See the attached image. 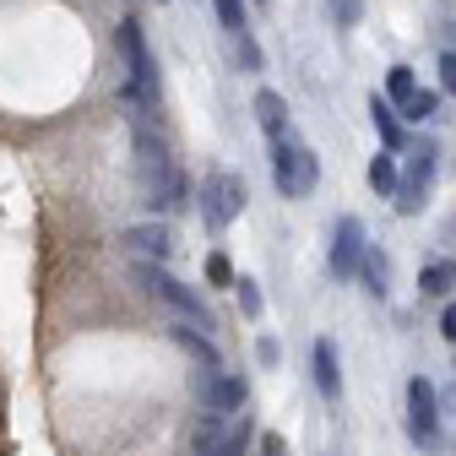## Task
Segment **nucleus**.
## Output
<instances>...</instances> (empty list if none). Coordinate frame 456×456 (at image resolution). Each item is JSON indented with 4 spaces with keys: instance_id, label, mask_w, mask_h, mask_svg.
Returning <instances> with one entry per match:
<instances>
[{
    "instance_id": "obj_1",
    "label": "nucleus",
    "mask_w": 456,
    "mask_h": 456,
    "mask_svg": "<svg viewBox=\"0 0 456 456\" xmlns=\"http://www.w3.org/2000/svg\"><path fill=\"white\" fill-rule=\"evenodd\" d=\"M136 175H142V196L152 212H180L191 201V185L180 175V163L168 158V147L152 136V126L136 114Z\"/></svg>"
},
{
    "instance_id": "obj_2",
    "label": "nucleus",
    "mask_w": 456,
    "mask_h": 456,
    "mask_svg": "<svg viewBox=\"0 0 456 456\" xmlns=\"http://www.w3.org/2000/svg\"><path fill=\"white\" fill-rule=\"evenodd\" d=\"M272 185H277V196H289V201L310 196V191L321 185V158H315L299 136L272 142Z\"/></svg>"
},
{
    "instance_id": "obj_3",
    "label": "nucleus",
    "mask_w": 456,
    "mask_h": 456,
    "mask_svg": "<svg viewBox=\"0 0 456 456\" xmlns=\"http://www.w3.org/2000/svg\"><path fill=\"white\" fill-rule=\"evenodd\" d=\"M120 49H126V66H131L126 98H131L136 109H152V103H158V66H152V54H147V38H142V22H136V17L120 22Z\"/></svg>"
},
{
    "instance_id": "obj_4",
    "label": "nucleus",
    "mask_w": 456,
    "mask_h": 456,
    "mask_svg": "<svg viewBox=\"0 0 456 456\" xmlns=\"http://www.w3.org/2000/svg\"><path fill=\"white\" fill-rule=\"evenodd\" d=\"M136 282H142V289H147V294H158L163 305H175V310H180L185 321H196V326H207V331H212V315H207V299H201L196 289H185V282H180L175 272H163L158 261H142V266H136Z\"/></svg>"
},
{
    "instance_id": "obj_5",
    "label": "nucleus",
    "mask_w": 456,
    "mask_h": 456,
    "mask_svg": "<svg viewBox=\"0 0 456 456\" xmlns=\"http://www.w3.org/2000/svg\"><path fill=\"white\" fill-rule=\"evenodd\" d=\"M245 201H250V191H245L240 175H207L201 180V223L212 234H223V228L245 212Z\"/></svg>"
},
{
    "instance_id": "obj_6",
    "label": "nucleus",
    "mask_w": 456,
    "mask_h": 456,
    "mask_svg": "<svg viewBox=\"0 0 456 456\" xmlns=\"http://www.w3.org/2000/svg\"><path fill=\"white\" fill-rule=\"evenodd\" d=\"M408 435L413 445H440V391L429 375L408 380Z\"/></svg>"
},
{
    "instance_id": "obj_7",
    "label": "nucleus",
    "mask_w": 456,
    "mask_h": 456,
    "mask_svg": "<svg viewBox=\"0 0 456 456\" xmlns=\"http://www.w3.org/2000/svg\"><path fill=\"white\" fill-rule=\"evenodd\" d=\"M364 245H370L364 223H359V217H337V228H331V250H326V272H331L337 282H354Z\"/></svg>"
},
{
    "instance_id": "obj_8",
    "label": "nucleus",
    "mask_w": 456,
    "mask_h": 456,
    "mask_svg": "<svg viewBox=\"0 0 456 456\" xmlns=\"http://www.w3.org/2000/svg\"><path fill=\"white\" fill-rule=\"evenodd\" d=\"M196 396H201V408H217V413H240L250 403V391L240 375H223V370H207L196 380Z\"/></svg>"
},
{
    "instance_id": "obj_9",
    "label": "nucleus",
    "mask_w": 456,
    "mask_h": 456,
    "mask_svg": "<svg viewBox=\"0 0 456 456\" xmlns=\"http://www.w3.org/2000/svg\"><path fill=\"white\" fill-rule=\"evenodd\" d=\"M142 261H168V256H175V228H168V223H136V228H126V234H120Z\"/></svg>"
},
{
    "instance_id": "obj_10",
    "label": "nucleus",
    "mask_w": 456,
    "mask_h": 456,
    "mask_svg": "<svg viewBox=\"0 0 456 456\" xmlns=\"http://www.w3.org/2000/svg\"><path fill=\"white\" fill-rule=\"evenodd\" d=\"M435 168H440V147H435L429 136H419V142L408 147V163H403V180H396V185H408V191L429 196V180H435Z\"/></svg>"
},
{
    "instance_id": "obj_11",
    "label": "nucleus",
    "mask_w": 456,
    "mask_h": 456,
    "mask_svg": "<svg viewBox=\"0 0 456 456\" xmlns=\"http://www.w3.org/2000/svg\"><path fill=\"white\" fill-rule=\"evenodd\" d=\"M256 126L266 131V142L294 136V120H289V103H282V93H272V87L256 93Z\"/></svg>"
},
{
    "instance_id": "obj_12",
    "label": "nucleus",
    "mask_w": 456,
    "mask_h": 456,
    "mask_svg": "<svg viewBox=\"0 0 456 456\" xmlns=\"http://www.w3.org/2000/svg\"><path fill=\"white\" fill-rule=\"evenodd\" d=\"M310 364H315V391L337 403V396H342V364H337V342L331 337H315Z\"/></svg>"
},
{
    "instance_id": "obj_13",
    "label": "nucleus",
    "mask_w": 456,
    "mask_h": 456,
    "mask_svg": "<svg viewBox=\"0 0 456 456\" xmlns=\"http://www.w3.org/2000/svg\"><path fill=\"white\" fill-rule=\"evenodd\" d=\"M370 120H375V136L386 142V152H403L408 147V131H403V114H396V103L386 93L370 98Z\"/></svg>"
},
{
    "instance_id": "obj_14",
    "label": "nucleus",
    "mask_w": 456,
    "mask_h": 456,
    "mask_svg": "<svg viewBox=\"0 0 456 456\" xmlns=\"http://www.w3.org/2000/svg\"><path fill=\"white\" fill-rule=\"evenodd\" d=\"M250 440H256L250 419H228L207 445H196V456H245V451H250Z\"/></svg>"
},
{
    "instance_id": "obj_15",
    "label": "nucleus",
    "mask_w": 456,
    "mask_h": 456,
    "mask_svg": "<svg viewBox=\"0 0 456 456\" xmlns=\"http://www.w3.org/2000/svg\"><path fill=\"white\" fill-rule=\"evenodd\" d=\"M359 282H364V294L370 299H386L391 294V256L380 250V245H364V256H359V272H354Z\"/></svg>"
},
{
    "instance_id": "obj_16",
    "label": "nucleus",
    "mask_w": 456,
    "mask_h": 456,
    "mask_svg": "<svg viewBox=\"0 0 456 456\" xmlns=\"http://www.w3.org/2000/svg\"><path fill=\"white\" fill-rule=\"evenodd\" d=\"M168 337H175L191 359H201L207 370H217V342L207 337V326H196V321H175V326H168Z\"/></svg>"
},
{
    "instance_id": "obj_17",
    "label": "nucleus",
    "mask_w": 456,
    "mask_h": 456,
    "mask_svg": "<svg viewBox=\"0 0 456 456\" xmlns=\"http://www.w3.org/2000/svg\"><path fill=\"white\" fill-rule=\"evenodd\" d=\"M451 289H456V261H435V266H424V272H419V294L445 299Z\"/></svg>"
},
{
    "instance_id": "obj_18",
    "label": "nucleus",
    "mask_w": 456,
    "mask_h": 456,
    "mask_svg": "<svg viewBox=\"0 0 456 456\" xmlns=\"http://www.w3.org/2000/svg\"><path fill=\"white\" fill-rule=\"evenodd\" d=\"M396 180H403V168H396V152H375V158H370V185H375L380 196H391Z\"/></svg>"
},
{
    "instance_id": "obj_19",
    "label": "nucleus",
    "mask_w": 456,
    "mask_h": 456,
    "mask_svg": "<svg viewBox=\"0 0 456 456\" xmlns=\"http://www.w3.org/2000/svg\"><path fill=\"white\" fill-rule=\"evenodd\" d=\"M413 93H419V77H413V66H391V71H386V98H391L396 109H403Z\"/></svg>"
},
{
    "instance_id": "obj_20",
    "label": "nucleus",
    "mask_w": 456,
    "mask_h": 456,
    "mask_svg": "<svg viewBox=\"0 0 456 456\" xmlns=\"http://www.w3.org/2000/svg\"><path fill=\"white\" fill-rule=\"evenodd\" d=\"M396 114H408L413 126H419V120H435V114H440V93H424V87H419V93H413L403 109H396Z\"/></svg>"
},
{
    "instance_id": "obj_21",
    "label": "nucleus",
    "mask_w": 456,
    "mask_h": 456,
    "mask_svg": "<svg viewBox=\"0 0 456 456\" xmlns=\"http://www.w3.org/2000/svg\"><path fill=\"white\" fill-rule=\"evenodd\" d=\"M234 61H240V71H261L266 54H261V44L250 33H234Z\"/></svg>"
},
{
    "instance_id": "obj_22",
    "label": "nucleus",
    "mask_w": 456,
    "mask_h": 456,
    "mask_svg": "<svg viewBox=\"0 0 456 456\" xmlns=\"http://www.w3.org/2000/svg\"><path fill=\"white\" fill-rule=\"evenodd\" d=\"M212 12L228 33H245V0H212Z\"/></svg>"
},
{
    "instance_id": "obj_23",
    "label": "nucleus",
    "mask_w": 456,
    "mask_h": 456,
    "mask_svg": "<svg viewBox=\"0 0 456 456\" xmlns=\"http://www.w3.org/2000/svg\"><path fill=\"white\" fill-rule=\"evenodd\" d=\"M326 12H331V22H337V28H359L364 0H326Z\"/></svg>"
},
{
    "instance_id": "obj_24",
    "label": "nucleus",
    "mask_w": 456,
    "mask_h": 456,
    "mask_svg": "<svg viewBox=\"0 0 456 456\" xmlns=\"http://www.w3.org/2000/svg\"><path fill=\"white\" fill-rule=\"evenodd\" d=\"M234 294H240V310H245L250 321H256V315L266 310V299H261V289H256V282H250V277H240V282H234Z\"/></svg>"
},
{
    "instance_id": "obj_25",
    "label": "nucleus",
    "mask_w": 456,
    "mask_h": 456,
    "mask_svg": "<svg viewBox=\"0 0 456 456\" xmlns=\"http://www.w3.org/2000/svg\"><path fill=\"white\" fill-rule=\"evenodd\" d=\"M391 201H396V212H403V217L424 212V196H419V191H408V185H396V191H391Z\"/></svg>"
},
{
    "instance_id": "obj_26",
    "label": "nucleus",
    "mask_w": 456,
    "mask_h": 456,
    "mask_svg": "<svg viewBox=\"0 0 456 456\" xmlns=\"http://www.w3.org/2000/svg\"><path fill=\"white\" fill-rule=\"evenodd\" d=\"M207 277L217 282V289H228V282H234V266H228V256H212V261H207Z\"/></svg>"
},
{
    "instance_id": "obj_27",
    "label": "nucleus",
    "mask_w": 456,
    "mask_h": 456,
    "mask_svg": "<svg viewBox=\"0 0 456 456\" xmlns=\"http://www.w3.org/2000/svg\"><path fill=\"white\" fill-rule=\"evenodd\" d=\"M440 87H445V93H456V49H445V54H440Z\"/></svg>"
},
{
    "instance_id": "obj_28",
    "label": "nucleus",
    "mask_w": 456,
    "mask_h": 456,
    "mask_svg": "<svg viewBox=\"0 0 456 456\" xmlns=\"http://www.w3.org/2000/svg\"><path fill=\"white\" fill-rule=\"evenodd\" d=\"M440 337L456 342V299H445V310H440Z\"/></svg>"
},
{
    "instance_id": "obj_29",
    "label": "nucleus",
    "mask_w": 456,
    "mask_h": 456,
    "mask_svg": "<svg viewBox=\"0 0 456 456\" xmlns=\"http://www.w3.org/2000/svg\"><path fill=\"white\" fill-rule=\"evenodd\" d=\"M256 359H261V364H277V359H282V348H277V337H261V342H256Z\"/></svg>"
},
{
    "instance_id": "obj_30",
    "label": "nucleus",
    "mask_w": 456,
    "mask_h": 456,
    "mask_svg": "<svg viewBox=\"0 0 456 456\" xmlns=\"http://www.w3.org/2000/svg\"><path fill=\"white\" fill-rule=\"evenodd\" d=\"M261 456H289V440H282V435H266V440H261Z\"/></svg>"
},
{
    "instance_id": "obj_31",
    "label": "nucleus",
    "mask_w": 456,
    "mask_h": 456,
    "mask_svg": "<svg viewBox=\"0 0 456 456\" xmlns=\"http://www.w3.org/2000/svg\"><path fill=\"white\" fill-rule=\"evenodd\" d=\"M256 6H266V0H256Z\"/></svg>"
},
{
    "instance_id": "obj_32",
    "label": "nucleus",
    "mask_w": 456,
    "mask_h": 456,
    "mask_svg": "<svg viewBox=\"0 0 456 456\" xmlns=\"http://www.w3.org/2000/svg\"><path fill=\"white\" fill-rule=\"evenodd\" d=\"M158 6H163V0H158Z\"/></svg>"
}]
</instances>
